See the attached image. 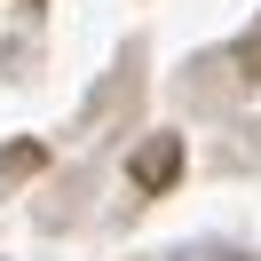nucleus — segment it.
I'll use <instances>...</instances> for the list:
<instances>
[{
    "label": "nucleus",
    "mask_w": 261,
    "mask_h": 261,
    "mask_svg": "<svg viewBox=\"0 0 261 261\" xmlns=\"http://www.w3.org/2000/svg\"><path fill=\"white\" fill-rule=\"evenodd\" d=\"M0 174H8V182H16V174H40V143H16L8 159H0Z\"/></svg>",
    "instance_id": "2"
},
{
    "label": "nucleus",
    "mask_w": 261,
    "mask_h": 261,
    "mask_svg": "<svg viewBox=\"0 0 261 261\" xmlns=\"http://www.w3.org/2000/svg\"><path fill=\"white\" fill-rule=\"evenodd\" d=\"M174 174H182V143H174V135H150V143L135 150V190H150V198H159Z\"/></svg>",
    "instance_id": "1"
}]
</instances>
